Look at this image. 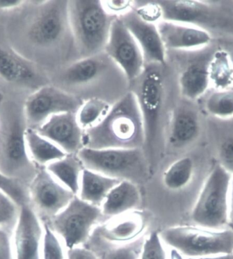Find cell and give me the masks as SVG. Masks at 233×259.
Returning <instances> with one entry per match:
<instances>
[{
  "label": "cell",
  "instance_id": "cell-13",
  "mask_svg": "<svg viewBox=\"0 0 233 259\" xmlns=\"http://www.w3.org/2000/svg\"><path fill=\"white\" fill-rule=\"evenodd\" d=\"M104 51L123 70L128 80H137L143 73L145 63L143 53L119 16L112 23Z\"/></svg>",
  "mask_w": 233,
  "mask_h": 259
},
{
  "label": "cell",
  "instance_id": "cell-39",
  "mask_svg": "<svg viewBox=\"0 0 233 259\" xmlns=\"http://www.w3.org/2000/svg\"><path fill=\"white\" fill-rule=\"evenodd\" d=\"M104 3L106 4H102V5H103L106 11L108 13L112 14V15L118 16L116 13H120V12H124L127 9H130V1H106L104 2ZM126 12L128 11H126Z\"/></svg>",
  "mask_w": 233,
  "mask_h": 259
},
{
  "label": "cell",
  "instance_id": "cell-8",
  "mask_svg": "<svg viewBox=\"0 0 233 259\" xmlns=\"http://www.w3.org/2000/svg\"><path fill=\"white\" fill-rule=\"evenodd\" d=\"M232 175L220 165L213 166L191 211L195 224L207 228L223 229L230 222V185Z\"/></svg>",
  "mask_w": 233,
  "mask_h": 259
},
{
  "label": "cell",
  "instance_id": "cell-23",
  "mask_svg": "<svg viewBox=\"0 0 233 259\" xmlns=\"http://www.w3.org/2000/svg\"><path fill=\"white\" fill-rule=\"evenodd\" d=\"M84 245L98 259H140L145 244V235L125 244H113L92 235Z\"/></svg>",
  "mask_w": 233,
  "mask_h": 259
},
{
  "label": "cell",
  "instance_id": "cell-12",
  "mask_svg": "<svg viewBox=\"0 0 233 259\" xmlns=\"http://www.w3.org/2000/svg\"><path fill=\"white\" fill-rule=\"evenodd\" d=\"M28 194L29 203L39 218L49 220L64 209L75 196L42 166L29 186Z\"/></svg>",
  "mask_w": 233,
  "mask_h": 259
},
{
  "label": "cell",
  "instance_id": "cell-30",
  "mask_svg": "<svg viewBox=\"0 0 233 259\" xmlns=\"http://www.w3.org/2000/svg\"><path fill=\"white\" fill-rule=\"evenodd\" d=\"M110 106L105 101L92 98L83 103L76 112V118L84 130L98 123L109 111Z\"/></svg>",
  "mask_w": 233,
  "mask_h": 259
},
{
  "label": "cell",
  "instance_id": "cell-2",
  "mask_svg": "<svg viewBox=\"0 0 233 259\" xmlns=\"http://www.w3.org/2000/svg\"><path fill=\"white\" fill-rule=\"evenodd\" d=\"M24 108L13 102L0 104V173L28 190L41 166L27 150Z\"/></svg>",
  "mask_w": 233,
  "mask_h": 259
},
{
  "label": "cell",
  "instance_id": "cell-38",
  "mask_svg": "<svg viewBox=\"0 0 233 259\" xmlns=\"http://www.w3.org/2000/svg\"><path fill=\"white\" fill-rule=\"evenodd\" d=\"M67 259H98L95 253L85 246L67 250Z\"/></svg>",
  "mask_w": 233,
  "mask_h": 259
},
{
  "label": "cell",
  "instance_id": "cell-26",
  "mask_svg": "<svg viewBox=\"0 0 233 259\" xmlns=\"http://www.w3.org/2000/svg\"><path fill=\"white\" fill-rule=\"evenodd\" d=\"M27 150L31 159L37 165L46 167L49 163L66 157L68 154L58 146L40 135L35 130L27 128Z\"/></svg>",
  "mask_w": 233,
  "mask_h": 259
},
{
  "label": "cell",
  "instance_id": "cell-7",
  "mask_svg": "<svg viewBox=\"0 0 233 259\" xmlns=\"http://www.w3.org/2000/svg\"><path fill=\"white\" fill-rule=\"evenodd\" d=\"M161 20L233 35V11L222 5L195 0H161Z\"/></svg>",
  "mask_w": 233,
  "mask_h": 259
},
{
  "label": "cell",
  "instance_id": "cell-11",
  "mask_svg": "<svg viewBox=\"0 0 233 259\" xmlns=\"http://www.w3.org/2000/svg\"><path fill=\"white\" fill-rule=\"evenodd\" d=\"M83 103L78 97L55 87L45 85L33 92L25 101L23 108L27 127L37 130L55 114L76 113Z\"/></svg>",
  "mask_w": 233,
  "mask_h": 259
},
{
  "label": "cell",
  "instance_id": "cell-1",
  "mask_svg": "<svg viewBox=\"0 0 233 259\" xmlns=\"http://www.w3.org/2000/svg\"><path fill=\"white\" fill-rule=\"evenodd\" d=\"M145 131L137 97L130 92L110 107L98 123L84 130V147L143 148Z\"/></svg>",
  "mask_w": 233,
  "mask_h": 259
},
{
  "label": "cell",
  "instance_id": "cell-27",
  "mask_svg": "<svg viewBox=\"0 0 233 259\" xmlns=\"http://www.w3.org/2000/svg\"><path fill=\"white\" fill-rule=\"evenodd\" d=\"M106 65L98 55L85 57L71 64L62 74V80L70 85L84 84L96 80L105 70Z\"/></svg>",
  "mask_w": 233,
  "mask_h": 259
},
{
  "label": "cell",
  "instance_id": "cell-40",
  "mask_svg": "<svg viewBox=\"0 0 233 259\" xmlns=\"http://www.w3.org/2000/svg\"><path fill=\"white\" fill-rule=\"evenodd\" d=\"M22 3L21 0H0V9H13Z\"/></svg>",
  "mask_w": 233,
  "mask_h": 259
},
{
  "label": "cell",
  "instance_id": "cell-25",
  "mask_svg": "<svg viewBox=\"0 0 233 259\" xmlns=\"http://www.w3.org/2000/svg\"><path fill=\"white\" fill-rule=\"evenodd\" d=\"M45 167L64 187L75 195H78L85 167L77 154H68L66 157L49 163Z\"/></svg>",
  "mask_w": 233,
  "mask_h": 259
},
{
  "label": "cell",
  "instance_id": "cell-42",
  "mask_svg": "<svg viewBox=\"0 0 233 259\" xmlns=\"http://www.w3.org/2000/svg\"><path fill=\"white\" fill-rule=\"evenodd\" d=\"M167 259H185V257L175 249L170 248L167 252Z\"/></svg>",
  "mask_w": 233,
  "mask_h": 259
},
{
  "label": "cell",
  "instance_id": "cell-14",
  "mask_svg": "<svg viewBox=\"0 0 233 259\" xmlns=\"http://www.w3.org/2000/svg\"><path fill=\"white\" fill-rule=\"evenodd\" d=\"M44 227L30 204L19 207V217L13 232L15 259H41Z\"/></svg>",
  "mask_w": 233,
  "mask_h": 259
},
{
  "label": "cell",
  "instance_id": "cell-28",
  "mask_svg": "<svg viewBox=\"0 0 233 259\" xmlns=\"http://www.w3.org/2000/svg\"><path fill=\"white\" fill-rule=\"evenodd\" d=\"M208 71L210 85L216 90L232 88L233 60L226 51H216L213 55L209 59Z\"/></svg>",
  "mask_w": 233,
  "mask_h": 259
},
{
  "label": "cell",
  "instance_id": "cell-5",
  "mask_svg": "<svg viewBox=\"0 0 233 259\" xmlns=\"http://www.w3.org/2000/svg\"><path fill=\"white\" fill-rule=\"evenodd\" d=\"M77 156L87 169L137 185L145 183L151 171L143 148L93 149L84 147Z\"/></svg>",
  "mask_w": 233,
  "mask_h": 259
},
{
  "label": "cell",
  "instance_id": "cell-29",
  "mask_svg": "<svg viewBox=\"0 0 233 259\" xmlns=\"http://www.w3.org/2000/svg\"><path fill=\"white\" fill-rule=\"evenodd\" d=\"M193 169V162L191 158H181L172 163L164 173V185L171 191L183 189L190 183Z\"/></svg>",
  "mask_w": 233,
  "mask_h": 259
},
{
  "label": "cell",
  "instance_id": "cell-16",
  "mask_svg": "<svg viewBox=\"0 0 233 259\" xmlns=\"http://www.w3.org/2000/svg\"><path fill=\"white\" fill-rule=\"evenodd\" d=\"M35 131L56 144L66 154H77L84 147V130L79 124L74 112L51 116Z\"/></svg>",
  "mask_w": 233,
  "mask_h": 259
},
{
  "label": "cell",
  "instance_id": "cell-43",
  "mask_svg": "<svg viewBox=\"0 0 233 259\" xmlns=\"http://www.w3.org/2000/svg\"><path fill=\"white\" fill-rule=\"evenodd\" d=\"M229 219L233 223V176L231 180L230 194V211H229Z\"/></svg>",
  "mask_w": 233,
  "mask_h": 259
},
{
  "label": "cell",
  "instance_id": "cell-17",
  "mask_svg": "<svg viewBox=\"0 0 233 259\" xmlns=\"http://www.w3.org/2000/svg\"><path fill=\"white\" fill-rule=\"evenodd\" d=\"M158 29L166 49L195 50L211 42V34L199 27L161 20Z\"/></svg>",
  "mask_w": 233,
  "mask_h": 259
},
{
  "label": "cell",
  "instance_id": "cell-3",
  "mask_svg": "<svg viewBox=\"0 0 233 259\" xmlns=\"http://www.w3.org/2000/svg\"><path fill=\"white\" fill-rule=\"evenodd\" d=\"M161 65L150 64L139 77L134 92L143 116L145 142L144 153L150 171L157 169L163 156L167 128L163 120L164 79Z\"/></svg>",
  "mask_w": 233,
  "mask_h": 259
},
{
  "label": "cell",
  "instance_id": "cell-10",
  "mask_svg": "<svg viewBox=\"0 0 233 259\" xmlns=\"http://www.w3.org/2000/svg\"><path fill=\"white\" fill-rule=\"evenodd\" d=\"M68 31H71L68 1H44L31 21L27 35L35 46L51 47L58 45Z\"/></svg>",
  "mask_w": 233,
  "mask_h": 259
},
{
  "label": "cell",
  "instance_id": "cell-15",
  "mask_svg": "<svg viewBox=\"0 0 233 259\" xmlns=\"http://www.w3.org/2000/svg\"><path fill=\"white\" fill-rule=\"evenodd\" d=\"M119 17L137 41L145 62L165 66L167 62V49L164 46L157 25L143 19L137 11L133 10H130Z\"/></svg>",
  "mask_w": 233,
  "mask_h": 259
},
{
  "label": "cell",
  "instance_id": "cell-35",
  "mask_svg": "<svg viewBox=\"0 0 233 259\" xmlns=\"http://www.w3.org/2000/svg\"><path fill=\"white\" fill-rule=\"evenodd\" d=\"M140 259H167V251L159 232H152L146 236Z\"/></svg>",
  "mask_w": 233,
  "mask_h": 259
},
{
  "label": "cell",
  "instance_id": "cell-21",
  "mask_svg": "<svg viewBox=\"0 0 233 259\" xmlns=\"http://www.w3.org/2000/svg\"><path fill=\"white\" fill-rule=\"evenodd\" d=\"M137 185L122 181L112 189L101 205L103 217L113 218L135 210L141 203Z\"/></svg>",
  "mask_w": 233,
  "mask_h": 259
},
{
  "label": "cell",
  "instance_id": "cell-33",
  "mask_svg": "<svg viewBox=\"0 0 233 259\" xmlns=\"http://www.w3.org/2000/svg\"><path fill=\"white\" fill-rule=\"evenodd\" d=\"M19 205L0 190V228L13 232L19 213Z\"/></svg>",
  "mask_w": 233,
  "mask_h": 259
},
{
  "label": "cell",
  "instance_id": "cell-31",
  "mask_svg": "<svg viewBox=\"0 0 233 259\" xmlns=\"http://www.w3.org/2000/svg\"><path fill=\"white\" fill-rule=\"evenodd\" d=\"M205 108L215 117H233V90H216L212 93L207 98Z\"/></svg>",
  "mask_w": 233,
  "mask_h": 259
},
{
  "label": "cell",
  "instance_id": "cell-41",
  "mask_svg": "<svg viewBox=\"0 0 233 259\" xmlns=\"http://www.w3.org/2000/svg\"><path fill=\"white\" fill-rule=\"evenodd\" d=\"M185 259H233V253L232 254L214 255V256L197 257V258H185Z\"/></svg>",
  "mask_w": 233,
  "mask_h": 259
},
{
  "label": "cell",
  "instance_id": "cell-24",
  "mask_svg": "<svg viewBox=\"0 0 233 259\" xmlns=\"http://www.w3.org/2000/svg\"><path fill=\"white\" fill-rule=\"evenodd\" d=\"M121 182L85 168L78 196L91 204L101 207L109 192Z\"/></svg>",
  "mask_w": 233,
  "mask_h": 259
},
{
  "label": "cell",
  "instance_id": "cell-37",
  "mask_svg": "<svg viewBox=\"0 0 233 259\" xmlns=\"http://www.w3.org/2000/svg\"><path fill=\"white\" fill-rule=\"evenodd\" d=\"M0 259H15L13 232L4 228H0Z\"/></svg>",
  "mask_w": 233,
  "mask_h": 259
},
{
  "label": "cell",
  "instance_id": "cell-18",
  "mask_svg": "<svg viewBox=\"0 0 233 259\" xmlns=\"http://www.w3.org/2000/svg\"><path fill=\"white\" fill-rule=\"evenodd\" d=\"M145 227V217L140 211L134 210L110 219L93 235L113 244H125L143 235Z\"/></svg>",
  "mask_w": 233,
  "mask_h": 259
},
{
  "label": "cell",
  "instance_id": "cell-36",
  "mask_svg": "<svg viewBox=\"0 0 233 259\" xmlns=\"http://www.w3.org/2000/svg\"><path fill=\"white\" fill-rule=\"evenodd\" d=\"M220 165L233 176V138L223 142L219 150Z\"/></svg>",
  "mask_w": 233,
  "mask_h": 259
},
{
  "label": "cell",
  "instance_id": "cell-4",
  "mask_svg": "<svg viewBox=\"0 0 233 259\" xmlns=\"http://www.w3.org/2000/svg\"><path fill=\"white\" fill-rule=\"evenodd\" d=\"M69 21L79 53L85 57L104 50L112 23L118 16L108 13L102 1H68Z\"/></svg>",
  "mask_w": 233,
  "mask_h": 259
},
{
  "label": "cell",
  "instance_id": "cell-22",
  "mask_svg": "<svg viewBox=\"0 0 233 259\" xmlns=\"http://www.w3.org/2000/svg\"><path fill=\"white\" fill-rule=\"evenodd\" d=\"M209 61H190L179 75V83L181 94L190 100H197L208 90Z\"/></svg>",
  "mask_w": 233,
  "mask_h": 259
},
{
  "label": "cell",
  "instance_id": "cell-6",
  "mask_svg": "<svg viewBox=\"0 0 233 259\" xmlns=\"http://www.w3.org/2000/svg\"><path fill=\"white\" fill-rule=\"evenodd\" d=\"M165 246L178 251L185 258L233 253V231L195 226H175L159 233Z\"/></svg>",
  "mask_w": 233,
  "mask_h": 259
},
{
  "label": "cell",
  "instance_id": "cell-9",
  "mask_svg": "<svg viewBox=\"0 0 233 259\" xmlns=\"http://www.w3.org/2000/svg\"><path fill=\"white\" fill-rule=\"evenodd\" d=\"M102 217L101 207L91 204L75 195L64 209L47 223L68 250L84 246L90 238L93 227Z\"/></svg>",
  "mask_w": 233,
  "mask_h": 259
},
{
  "label": "cell",
  "instance_id": "cell-19",
  "mask_svg": "<svg viewBox=\"0 0 233 259\" xmlns=\"http://www.w3.org/2000/svg\"><path fill=\"white\" fill-rule=\"evenodd\" d=\"M0 77L16 84L44 87L47 80L30 63L9 49L0 46Z\"/></svg>",
  "mask_w": 233,
  "mask_h": 259
},
{
  "label": "cell",
  "instance_id": "cell-32",
  "mask_svg": "<svg viewBox=\"0 0 233 259\" xmlns=\"http://www.w3.org/2000/svg\"><path fill=\"white\" fill-rule=\"evenodd\" d=\"M43 227L41 259H67V250L60 237L47 223H44Z\"/></svg>",
  "mask_w": 233,
  "mask_h": 259
},
{
  "label": "cell",
  "instance_id": "cell-20",
  "mask_svg": "<svg viewBox=\"0 0 233 259\" xmlns=\"http://www.w3.org/2000/svg\"><path fill=\"white\" fill-rule=\"evenodd\" d=\"M167 132V141L172 147L184 148L192 143L200 133L196 112L185 107L176 108L172 114Z\"/></svg>",
  "mask_w": 233,
  "mask_h": 259
},
{
  "label": "cell",
  "instance_id": "cell-34",
  "mask_svg": "<svg viewBox=\"0 0 233 259\" xmlns=\"http://www.w3.org/2000/svg\"><path fill=\"white\" fill-rule=\"evenodd\" d=\"M0 190L17 203L19 207L29 203L28 190L17 182L8 179L0 173Z\"/></svg>",
  "mask_w": 233,
  "mask_h": 259
}]
</instances>
